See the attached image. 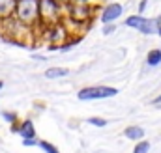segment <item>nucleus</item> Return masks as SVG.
<instances>
[{
	"label": "nucleus",
	"mask_w": 161,
	"mask_h": 153,
	"mask_svg": "<svg viewBox=\"0 0 161 153\" xmlns=\"http://www.w3.org/2000/svg\"><path fill=\"white\" fill-rule=\"evenodd\" d=\"M158 34H159V38H161V26H159V32H158Z\"/></svg>",
	"instance_id": "obj_21"
},
{
	"label": "nucleus",
	"mask_w": 161,
	"mask_h": 153,
	"mask_svg": "<svg viewBox=\"0 0 161 153\" xmlns=\"http://www.w3.org/2000/svg\"><path fill=\"white\" fill-rule=\"evenodd\" d=\"M79 2H90V0H79Z\"/></svg>",
	"instance_id": "obj_22"
},
{
	"label": "nucleus",
	"mask_w": 161,
	"mask_h": 153,
	"mask_svg": "<svg viewBox=\"0 0 161 153\" xmlns=\"http://www.w3.org/2000/svg\"><path fill=\"white\" fill-rule=\"evenodd\" d=\"M146 6H148V0H141V2H139V13H141V15L144 13V9H146Z\"/></svg>",
	"instance_id": "obj_18"
},
{
	"label": "nucleus",
	"mask_w": 161,
	"mask_h": 153,
	"mask_svg": "<svg viewBox=\"0 0 161 153\" xmlns=\"http://www.w3.org/2000/svg\"><path fill=\"white\" fill-rule=\"evenodd\" d=\"M71 4L68 6V11H69V19H73V21H86L88 17H90V6H88V2H79V0H69Z\"/></svg>",
	"instance_id": "obj_5"
},
{
	"label": "nucleus",
	"mask_w": 161,
	"mask_h": 153,
	"mask_svg": "<svg viewBox=\"0 0 161 153\" xmlns=\"http://www.w3.org/2000/svg\"><path fill=\"white\" fill-rule=\"evenodd\" d=\"M148 151H150V142H148V140L137 142V146H135V150H133V153H148Z\"/></svg>",
	"instance_id": "obj_13"
},
{
	"label": "nucleus",
	"mask_w": 161,
	"mask_h": 153,
	"mask_svg": "<svg viewBox=\"0 0 161 153\" xmlns=\"http://www.w3.org/2000/svg\"><path fill=\"white\" fill-rule=\"evenodd\" d=\"M60 0H40V15H41V26H53L58 24L60 21Z\"/></svg>",
	"instance_id": "obj_3"
},
{
	"label": "nucleus",
	"mask_w": 161,
	"mask_h": 153,
	"mask_svg": "<svg viewBox=\"0 0 161 153\" xmlns=\"http://www.w3.org/2000/svg\"><path fill=\"white\" fill-rule=\"evenodd\" d=\"M2 88H4V82H2V80H0V90H2Z\"/></svg>",
	"instance_id": "obj_20"
},
{
	"label": "nucleus",
	"mask_w": 161,
	"mask_h": 153,
	"mask_svg": "<svg viewBox=\"0 0 161 153\" xmlns=\"http://www.w3.org/2000/svg\"><path fill=\"white\" fill-rule=\"evenodd\" d=\"M15 19L26 28H34L36 24H41L40 0H17Z\"/></svg>",
	"instance_id": "obj_1"
},
{
	"label": "nucleus",
	"mask_w": 161,
	"mask_h": 153,
	"mask_svg": "<svg viewBox=\"0 0 161 153\" xmlns=\"http://www.w3.org/2000/svg\"><path fill=\"white\" fill-rule=\"evenodd\" d=\"M118 95V90L113 86H86L77 92L80 101H97V99H109Z\"/></svg>",
	"instance_id": "obj_4"
},
{
	"label": "nucleus",
	"mask_w": 161,
	"mask_h": 153,
	"mask_svg": "<svg viewBox=\"0 0 161 153\" xmlns=\"http://www.w3.org/2000/svg\"><path fill=\"white\" fill-rule=\"evenodd\" d=\"M124 24H125L127 28L139 30V32L144 34V36H152V34H158V32H159L161 17H158V19H148V17H142L141 13H137V15H129Z\"/></svg>",
	"instance_id": "obj_2"
},
{
	"label": "nucleus",
	"mask_w": 161,
	"mask_h": 153,
	"mask_svg": "<svg viewBox=\"0 0 161 153\" xmlns=\"http://www.w3.org/2000/svg\"><path fill=\"white\" fill-rule=\"evenodd\" d=\"M60 2H69V0H60Z\"/></svg>",
	"instance_id": "obj_23"
},
{
	"label": "nucleus",
	"mask_w": 161,
	"mask_h": 153,
	"mask_svg": "<svg viewBox=\"0 0 161 153\" xmlns=\"http://www.w3.org/2000/svg\"><path fill=\"white\" fill-rule=\"evenodd\" d=\"M40 148L45 153H60V150H58L54 144H51V142H47V140H41V142H40Z\"/></svg>",
	"instance_id": "obj_12"
},
{
	"label": "nucleus",
	"mask_w": 161,
	"mask_h": 153,
	"mask_svg": "<svg viewBox=\"0 0 161 153\" xmlns=\"http://www.w3.org/2000/svg\"><path fill=\"white\" fill-rule=\"evenodd\" d=\"M113 32H114V23H113V24H105L103 34H105V36H109V34H113Z\"/></svg>",
	"instance_id": "obj_17"
},
{
	"label": "nucleus",
	"mask_w": 161,
	"mask_h": 153,
	"mask_svg": "<svg viewBox=\"0 0 161 153\" xmlns=\"http://www.w3.org/2000/svg\"><path fill=\"white\" fill-rule=\"evenodd\" d=\"M2 118H4L8 123H11L13 127H15V123L19 121V118H17V114H15V112H8V110H4V112H2Z\"/></svg>",
	"instance_id": "obj_14"
},
{
	"label": "nucleus",
	"mask_w": 161,
	"mask_h": 153,
	"mask_svg": "<svg viewBox=\"0 0 161 153\" xmlns=\"http://www.w3.org/2000/svg\"><path fill=\"white\" fill-rule=\"evenodd\" d=\"M122 13H124V6L118 4V2H111V4H107V6L103 8L99 19H101L103 24H113L114 21H118L122 17Z\"/></svg>",
	"instance_id": "obj_6"
},
{
	"label": "nucleus",
	"mask_w": 161,
	"mask_h": 153,
	"mask_svg": "<svg viewBox=\"0 0 161 153\" xmlns=\"http://www.w3.org/2000/svg\"><path fill=\"white\" fill-rule=\"evenodd\" d=\"M68 73H69L68 67H49L45 71V76L47 78H60V76H66Z\"/></svg>",
	"instance_id": "obj_11"
},
{
	"label": "nucleus",
	"mask_w": 161,
	"mask_h": 153,
	"mask_svg": "<svg viewBox=\"0 0 161 153\" xmlns=\"http://www.w3.org/2000/svg\"><path fill=\"white\" fill-rule=\"evenodd\" d=\"M17 133H19V136H21L23 140H30V138H38V135H36V127H34V123H32V119H25V121H21V125H19V129H17Z\"/></svg>",
	"instance_id": "obj_7"
},
{
	"label": "nucleus",
	"mask_w": 161,
	"mask_h": 153,
	"mask_svg": "<svg viewBox=\"0 0 161 153\" xmlns=\"http://www.w3.org/2000/svg\"><path fill=\"white\" fill-rule=\"evenodd\" d=\"M17 9V0H0V23L13 17Z\"/></svg>",
	"instance_id": "obj_8"
},
{
	"label": "nucleus",
	"mask_w": 161,
	"mask_h": 153,
	"mask_svg": "<svg viewBox=\"0 0 161 153\" xmlns=\"http://www.w3.org/2000/svg\"><path fill=\"white\" fill-rule=\"evenodd\" d=\"M146 64L150 67H156L161 64V49H152L148 54H146Z\"/></svg>",
	"instance_id": "obj_10"
},
{
	"label": "nucleus",
	"mask_w": 161,
	"mask_h": 153,
	"mask_svg": "<svg viewBox=\"0 0 161 153\" xmlns=\"http://www.w3.org/2000/svg\"><path fill=\"white\" fill-rule=\"evenodd\" d=\"M88 123H90V125H94V127H107V119H105V118H97V116L90 118V119H88Z\"/></svg>",
	"instance_id": "obj_15"
},
{
	"label": "nucleus",
	"mask_w": 161,
	"mask_h": 153,
	"mask_svg": "<svg viewBox=\"0 0 161 153\" xmlns=\"http://www.w3.org/2000/svg\"><path fill=\"white\" fill-rule=\"evenodd\" d=\"M41 140H38V138H30V140H23V144L26 146V148H32V146H40Z\"/></svg>",
	"instance_id": "obj_16"
},
{
	"label": "nucleus",
	"mask_w": 161,
	"mask_h": 153,
	"mask_svg": "<svg viewBox=\"0 0 161 153\" xmlns=\"http://www.w3.org/2000/svg\"><path fill=\"white\" fill-rule=\"evenodd\" d=\"M124 136H125V138H129V140L141 142V140H144V129H142V127H139V125H129V127H125Z\"/></svg>",
	"instance_id": "obj_9"
},
{
	"label": "nucleus",
	"mask_w": 161,
	"mask_h": 153,
	"mask_svg": "<svg viewBox=\"0 0 161 153\" xmlns=\"http://www.w3.org/2000/svg\"><path fill=\"white\" fill-rule=\"evenodd\" d=\"M154 105H161V95H158V97L154 99Z\"/></svg>",
	"instance_id": "obj_19"
}]
</instances>
